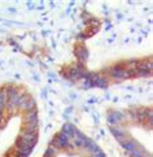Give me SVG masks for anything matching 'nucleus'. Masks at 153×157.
<instances>
[{"instance_id": "nucleus-9", "label": "nucleus", "mask_w": 153, "mask_h": 157, "mask_svg": "<svg viewBox=\"0 0 153 157\" xmlns=\"http://www.w3.org/2000/svg\"><path fill=\"white\" fill-rule=\"evenodd\" d=\"M34 105H35V101H34V100H32V99H27V100L24 103V105L21 107V108H22L24 110H27V112H29V110H32Z\"/></svg>"}, {"instance_id": "nucleus-3", "label": "nucleus", "mask_w": 153, "mask_h": 157, "mask_svg": "<svg viewBox=\"0 0 153 157\" xmlns=\"http://www.w3.org/2000/svg\"><path fill=\"white\" fill-rule=\"evenodd\" d=\"M110 74L113 78H118V79H122L125 78V69H122L121 66H114L110 70Z\"/></svg>"}, {"instance_id": "nucleus-1", "label": "nucleus", "mask_w": 153, "mask_h": 157, "mask_svg": "<svg viewBox=\"0 0 153 157\" xmlns=\"http://www.w3.org/2000/svg\"><path fill=\"white\" fill-rule=\"evenodd\" d=\"M53 145L56 148H58V149H61V148H66L68 145H69V138L66 136L65 134H58L56 138H54V140H53Z\"/></svg>"}, {"instance_id": "nucleus-8", "label": "nucleus", "mask_w": 153, "mask_h": 157, "mask_svg": "<svg viewBox=\"0 0 153 157\" xmlns=\"http://www.w3.org/2000/svg\"><path fill=\"white\" fill-rule=\"evenodd\" d=\"M62 134H65L68 138H69V136H72V135H74L75 133H74V127H73V125H70V123H66V125L64 126V129H62Z\"/></svg>"}, {"instance_id": "nucleus-5", "label": "nucleus", "mask_w": 153, "mask_h": 157, "mask_svg": "<svg viewBox=\"0 0 153 157\" xmlns=\"http://www.w3.org/2000/svg\"><path fill=\"white\" fill-rule=\"evenodd\" d=\"M25 120H26V122H38L36 110H29V112H26Z\"/></svg>"}, {"instance_id": "nucleus-2", "label": "nucleus", "mask_w": 153, "mask_h": 157, "mask_svg": "<svg viewBox=\"0 0 153 157\" xmlns=\"http://www.w3.org/2000/svg\"><path fill=\"white\" fill-rule=\"evenodd\" d=\"M108 121L110 125H114V123H117L118 122H122L123 121V114L122 113H119V112H110L108 114Z\"/></svg>"}, {"instance_id": "nucleus-7", "label": "nucleus", "mask_w": 153, "mask_h": 157, "mask_svg": "<svg viewBox=\"0 0 153 157\" xmlns=\"http://www.w3.org/2000/svg\"><path fill=\"white\" fill-rule=\"evenodd\" d=\"M75 55H76V57L79 58V60H82V61H86V58H87V51H86V48H78V50L75 51Z\"/></svg>"}, {"instance_id": "nucleus-6", "label": "nucleus", "mask_w": 153, "mask_h": 157, "mask_svg": "<svg viewBox=\"0 0 153 157\" xmlns=\"http://www.w3.org/2000/svg\"><path fill=\"white\" fill-rule=\"evenodd\" d=\"M112 131H113V135L119 140V142H122V139L126 136V133L122 131V130H119V129H117V127H116V129L112 127Z\"/></svg>"}, {"instance_id": "nucleus-4", "label": "nucleus", "mask_w": 153, "mask_h": 157, "mask_svg": "<svg viewBox=\"0 0 153 157\" xmlns=\"http://www.w3.org/2000/svg\"><path fill=\"white\" fill-rule=\"evenodd\" d=\"M122 147L129 151V152H132L134 149L138 148V143L134 142V140H130V142H122Z\"/></svg>"}]
</instances>
